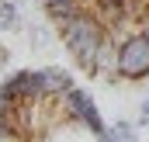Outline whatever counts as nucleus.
I'll list each match as a JSON object with an SVG mask.
<instances>
[{"instance_id":"nucleus-5","label":"nucleus","mask_w":149,"mask_h":142,"mask_svg":"<svg viewBox=\"0 0 149 142\" xmlns=\"http://www.w3.org/2000/svg\"><path fill=\"white\" fill-rule=\"evenodd\" d=\"M3 63H7V49L0 45V66H3Z\"/></svg>"},{"instance_id":"nucleus-3","label":"nucleus","mask_w":149,"mask_h":142,"mask_svg":"<svg viewBox=\"0 0 149 142\" xmlns=\"http://www.w3.org/2000/svg\"><path fill=\"white\" fill-rule=\"evenodd\" d=\"M114 132H118V139H121V142H135V128H128V121H118Z\"/></svg>"},{"instance_id":"nucleus-2","label":"nucleus","mask_w":149,"mask_h":142,"mask_svg":"<svg viewBox=\"0 0 149 142\" xmlns=\"http://www.w3.org/2000/svg\"><path fill=\"white\" fill-rule=\"evenodd\" d=\"M17 28V0H0V31Z\"/></svg>"},{"instance_id":"nucleus-4","label":"nucleus","mask_w":149,"mask_h":142,"mask_svg":"<svg viewBox=\"0 0 149 142\" xmlns=\"http://www.w3.org/2000/svg\"><path fill=\"white\" fill-rule=\"evenodd\" d=\"M139 125H149V101L142 104V111H139Z\"/></svg>"},{"instance_id":"nucleus-1","label":"nucleus","mask_w":149,"mask_h":142,"mask_svg":"<svg viewBox=\"0 0 149 142\" xmlns=\"http://www.w3.org/2000/svg\"><path fill=\"white\" fill-rule=\"evenodd\" d=\"M42 10L90 80L118 83V49L149 38V0H42Z\"/></svg>"}]
</instances>
